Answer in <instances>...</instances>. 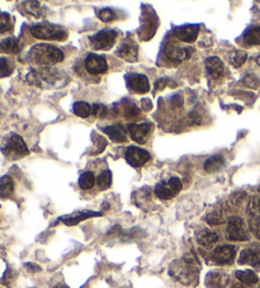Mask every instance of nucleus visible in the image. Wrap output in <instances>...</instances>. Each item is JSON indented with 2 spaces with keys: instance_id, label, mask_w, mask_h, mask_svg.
Segmentation results:
<instances>
[{
  "instance_id": "c85d7f7f",
  "label": "nucleus",
  "mask_w": 260,
  "mask_h": 288,
  "mask_svg": "<svg viewBox=\"0 0 260 288\" xmlns=\"http://www.w3.org/2000/svg\"><path fill=\"white\" fill-rule=\"evenodd\" d=\"M94 183H96V178H94V174L90 172H85L80 176L79 178V186L82 190H88L90 188H93Z\"/></svg>"
},
{
  "instance_id": "9d476101",
  "label": "nucleus",
  "mask_w": 260,
  "mask_h": 288,
  "mask_svg": "<svg viewBox=\"0 0 260 288\" xmlns=\"http://www.w3.org/2000/svg\"><path fill=\"white\" fill-rule=\"evenodd\" d=\"M236 248L234 245H221L212 252V260L217 264H231L235 259Z\"/></svg>"
},
{
  "instance_id": "f704fd0d",
  "label": "nucleus",
  "mask_w": 260,
  "mask_h": 288,
  "mask_svg": "<svg viewBox=\"0 0 260 288\" xmlns=\"http://www.w3.org/2000/svg\"><path fill=\"white\" fill-rule=\"evenodd\" d=\"M246 58L248 54L245 52V51H236V52L234 54L232 58H231V64H232L235 68H240V66L246 61Z\"/></svg>"
},
{
  "instance_id": "f03ea898",
  "label": "nucleus",
  "mask_w": 260,
  "mask_h": 288,
  "mask_svg": "<svg viewBox=\"0 0 260 288\" xmlns=\"http://www.w3.org/2000/svg\"><path fill=\"white\" fill-rule=\"evenodd\" d=\"M27 58L30 62L41 66H51L64 60V52L58 47L47 44H40L33 46L28 51Z\"/></svg>"
},
{
  "instance_id": "f257e3e1",
  "label": "nucleus",
  "mask_w": 260,
  "mask_h": 288,
  "mask_svg": "<svg viewBox=\"0 0 260 288\" xmlns=\"http://www.w3.org/2000/svg\"><path fill=\"white\" fill-rule=\"evenodd\" d=\"M198 272L200 263L192 254H186L184 258L176 259L169 266V274L183 284H192L197 280Z\"/></svg>"
},
{
  "instance_id": "2f4dec72",
  "label": "nucleus",
  "mask_w": 260,
  "mask_h": 288,
  "mask_svg": "<svg viewBox=\"0 0 260 288\" xmlns=\"http://www.w3.org/2000/svg\"><path fill=\"white\" fill-rule=\"evenodd\" d=\"M14 68L10 61L6 58H0V78H6L13 72Z\"/></svg>"
},
{
  "instance_id": "79ce46f5",
  "label": "nucleus",
  "mask_w": 260,
  "mask_h": 288,
  "mask_svg": "<svg viewBox=\"0 0 260 288\" xmlns=\"http://www.w3.org/2000/svg\"><path fill=\"white\" fill-rule=\"evenodd\" d=\"M168 82H169V80H168L166 78H162V79L158 80V82H155V88L156 89H164Z\"/></svg>"
},
{
  "instance_id": "6e6552de",
  "label": "nucleus",
  "mask_w": 260,
  "mask_h": 288,
  "mask_svg": "<svg viewBox=\"0 0 260 288\" xmlns=\"http://www.w3.org/2000/svg\"><path fill=\"white\" fill-rule=\"evenodd\" d=\"M117 33L114 30H104L90 37V42L96 50H108L114 44Z\"/></svg>"
},
{
  "instance_id": "f3484780",
  "label": "nucleus",
  "mask_w": 260,
  "mask_h": 288,
  "mask_svg": "<svg viewBox=\"0 0 260 288\" xmlns=\"http://www.w3.org/2000/svg\"><path fill=\"white\" fill-rule=\"evenodd\" d=\"M238 264H246L260 269V252L254 249H244L238 258Z\"/></svg>"
},
{
  "instance_id": "7c9ffc66",
  "label": "nucleus",
  "mask_w": 260,
  "mask_h": 288,
  "mask_svg": "<svg viewBox=\"0 0 260 288\" xmlns=\"http://www.w3.org/2000/svg\"><path fill=\"white\" fill-rule=\"evenodd\" d=\"M96 182H98V186L100 190H108L110 187V184H112V173L110 170H104L98 176Z\"/></svg>"
},
{
  "instance_id": "a211bd4d",
  "label": "nucleus",
  "mask_w": 260,
  "mask_h": 288,
  "mask_svg": "<svg viewBox=\"0 0 260 288\" xmlns=\"http://www.w3.org/2000/svg\"><path fill=\"white\" fill-rule=\"evenodd\" d=\"M228 277L222 272H210L206 277L207 288H224L228 286Z\"/></svg>"
},
{
  "instance_id": "5701e85b",
  "label": "nucleus",
  "mask_w": 260,
  "mask_h": 288,
  "mask_svg": "<svg viewBox=\"0 0 260 288\" xmlns=\"http://www.w3.org/2000/svg\"><path fill=\"white\" fill-rule=\"evenodd\" d=\"M14 192L13 179L8 176H0V198L6 200L9 198Z\"/></svg>"
},
{
  "instance_id": "9b49d317",
  "label": "nucleus",
  "mask_w": 260,
  "mask_h": 288,
  "mask_svg": "<svg viewBox=\"0 0 260 288\" xmlns=\"http://www.w3.org/2000/svg\"><path fill=\"white\" fill-rule=\"evenodd\" d=\"M85 69L92 75H100L107 72L108 64L103 56L90 54L85 58Z\"/></svg>"
},
{
  "instance_id": "c756f323",
  "label": "nucleus",
  "mask_w": 260,
  "mask_h": 288,
  "mask_svg": "<svg viewBox=\"0 0 260 288\" xmlns=\"http://www.w3.org/2000/svg\"><path fill=\"white\" fill-rule=\"evenodd\" d=\"M23 6H24L26 13L33 16L34 18H40V16H41V4L37 3V2H26V3H23Z\"/></svg>"
},
{
  "instance_id": "bb28decb",
  "label": "nucleus",
  "mask_w": 260,
  "mask_h": 288,
  "mask_svg": "<svg viewBox=\"0 0 260 288\" xmlns=\"http://www.w3.org/2000/svg\"><path fill=\"white\" fill-rule=\"evenodd\" d=\"M236 278L246 286L255 284L258 282V276L252 270H238Z\"/></svg>"
},
{
  "instance_id": "09e8293b",
  "label": "nucleus",
  "mask_w": 260,
  "mask_h": 288,
  "mask_svg": "<svg viewBox=\"0 0 260 288\" xmlns=\"http://www.w3.org/2000/svg\"><path fill=\"white\" fill-rule=\"evenodd\" d=\"M259 203H260V200H259Z\"/></svg>"
},
{
  "instance_id": "ea45409f",
  "label": "nucleus",
  "mask_w": 260,
  "mask_h": 288,
  "mask_svg": "<svg viewBox=\"0 0 260 288\" xmlns=\"http://www.w3.org/2000/svg\"><path fill=\"white\" fill-rule=\"evenodd\" d=\"M249 226L252 232L260 240V217H252V218H250Z\"/></svg>"
},
{
  "instance_id": "423d86ee",
  "label": "nucleus",
  "mask_w": 260,
  "mask_h": 288,
  "mask_svg": "<svg viewBox=\"0 0 260 288\" xmlns=\"http://www.w3.org/2000/svg\"><path fill=\"white\" fill-rule=\"evenodd\" d=\"M182 190V182L179 178H169L168 180H162L156 184L155 194L160 200H170V198L176 197Z\"/></svg>"
},
{
  "instance_id": "1a4fd4ad",
  "label": "nucleus",
  "mask_w": 260,
  "mask_h": 288,
  "mask_svg": "<svg viewBox=\"0 0 260 288\" xmlns=\"http://www.w3.org/2000/svg\"><path fill=\"white\" fill-rule=\"evenodd\" d=\"M124 158H126L127 162H128L131 166L140 168L150 160V152L144 150V148H136V146H130L126 150Z\"/></svg>"
},
{
  "instance_id": "aec40b11",
  "label": "nucleus",
  "mask_w": 260,
  "mask_h": 288,
  "mask_svg": "<svg viewBox=\"0 0 260 288\" xmlns=\"http://www.w3.org/2000/svg\"><path fill=\"white\" fill-rule=\"evenodd\" d=\"M168 58H170L174 62H180V61L186 60L190 55V50L183 48L180 46H170L165 50Z\"/></svg>"
},
{
  "instance_id": "8fccbe9b",
  "label": "nucleus",
  "mask_w": 260,
  "mask_h": 288,
  "mask_svg": "<svg viewBox=\"0 0 260 288\" xmlns=\"http://www.w3.org/2000/svg\"><path fill=\"white\" fill-rule=\"evenodd\" d=\"M259 288H260V287H259Z\"/></svg>"
},
{
  "instance_id": "a878e982",
  "label": "nucleus",
  "mask_w": 260,
  "mask_h": 288,
  "mask_svg": "<svg viewBox=\"0 0 260 288\" xmlns=\"http://www.w3.org/2000/svg\"><path fill=\"white\" fill-rule=\"evenodd\" d=\"M244 42L250 46L260 44V27H250L244 33Z\"/></svg>"
},
{
  "instance_id": "cd10ccee",
  "label": "nucleus",
  "mask_w": 260,
  "mask_h": 288,
  "mask_svg": "<svg viewBox=\"0 0 260 288\" xmlns=\"http://www.w3.org/2000/svg\"><path fill=\"white\" fill-rule=\"evenodd\" d=\"M72 110H74V113L78 117L82 118H86L92 114V107L88 103H85V102H76V103H74Z\"/></svg>"
},
{
  "instance_id": "412c9836",
  "label": "nucleus",
  "mask_w": 260,
  "mask_h": 288,
  "mask_svg": "<svg viewBox=\"0 0 260 288\" xmlns=\"http://www.w3.org/2000/svg\"><path fill=\"white\" fill-rule=\"evenodd\" d=\"M103 131L104 134H107L110 138V140L114 141V142H124V141L127 140L126 131H124V127L120 126V124L104 127Z\"/></svg>"
},
{
  "instance_id": "dca6fc26",
  "label": "nucleus",
  "mask_w": 260,
  "mask_h": 288,
  "mask_svg": "<svg viewBox=\"0 0 260 288\" xmlns=\"http://www.w3.org/2000/svg\"><path fill=\"white\" fill-rule=\"evenodd\" d=\"M206 70H207L208 75L212 78V79H220V78L224 75V64L216 56H211V58H207L204 62Z\"/></svg>"
},
{
  "instance_id": "49530a36",
  "label": "nucleus",
  "mask_w": 260,
  "mask_h": 288,
  "mask_svg": "<svg viewBox=\"0 0 260 288\" xmlns=\"http://www.w3.org/2000/svg\"><path fill=\"white\" fill-rule=\"evenodd\" d=\"M256 62H258V65L260 66V56H258V58H256Z\"/></svg>"
},
{
  "instance_id": "39448f33",
  "label": "nucleus",
  "mask_w": 260,
  "mask_h": 288,
  "mask_svg": "<svg viewBox=\"0 0 260 288\" xmlns=\"http://www.w3.org/2000/svg\"><path fill=\"white\" fill-rule=\"evenodd\" d=\"M27 80L32 86H51L60 82V74H58V72L50 69V68L41 70H33L27 75Z\"/></svg>"
},
{
  "instance_id": "ddd939ff",
  "label": "nucleus",
  "mask_w": 260,
  "mask_h": 288,
  "mask_svg": "<svg viewBox=\"0 0 260 288\" xmlns=\"http://www.w3.org/2000/svg\"><path fill=\"white\" fill-rule=\"evenodd\" d=\"M154 124H128V132L130 136L134 141L138 144H145L146 138L152 131Z\"/></svg>"
},
{
  "instance_id": "4be33fe9",
  "label": "nucleus",
  "mask_w": 260,
  "mask_h": 288,
  "mask_svg": "<svg viewBox=\"0 0 260 288\" xmlns=\"http://www.w3.org/2000/svg\"><path fill=\"white\" fill-rule=\"evenodd\" d=\"M198 244L204 248H212L217 242H218V235L214 231L202 230L197 236Z\"/></svg>"
},
{
  "instance_id": "393cba45",
  "label": "nucleus",
  "mask_w": 260,
  "mask_h": 288,
  "mask_svg": "<svg viewBox=\"0 0 260 288\" xmlns=\"http://www.w3.org/2000/svg\"><path fill=\"white\" fill-rule=\"evenodd\" d=\"M20 51V44L14 37L0 41V54H16Z\"/></svg>"
},
{
  "instance_id": "e433bc0d",
  "label": "nucleus",
  "mask_w": 260,
  "mask_h": 288,
  "mask_svg": "<svg viewBox=\"0 0 260 288\" xmlns=\"http://www.w3.org/2000/svg\"><path fill=\"white\" fill-rule=\"evenodd\" d=\"M242 84H244L246 88H252V89H256L258 86H260V82H259V79H258L255 75H252V74H249V75H246V76L242 79Z\"/></svg>"
},
{
  "instance_id": "37998d69",
  "label": "nucleus",
  "mask_w": 260,
  "mask_h": 288,
  "mask_svg": "<svg viewBox=\"0 0 260 288\" xmlns=\"http://www.w3.org/2000/svg\"><path fill=\"white\" fill-rule=\"evenodd\" d=\"M24 266L30 270V272H40V270H41V266H38L37 264L33 263H26Z\"/></svg>"
},
{
  "instance_id": "c9c22d12",
  "label": "nucleus",
  "mask_w": 260,
  "mask_h": 288,
  "mask_svg": "<svg viewBox=\"0 0 260 288\" xmlns=\"http://www.w3.org/2000/svg\"><path fill=\"white\" fill-rule=\"evenodd\" d=\"M124 113L127 118H136L140 116V110L134 103H128V104L124 106Z\"/></svg>"
},
{
  "instance_id": "4c0bfd02",
  "label": "nucleus",
  "mask_w": 260,
  "mask_h": 288,
  "mask_svg": "<svg viewBox=\"0 0 260 288\" xmlns=\"http://www.w3.org/2000/svg\"><path fill=\"white\" fill-rule=\"evenodd\" d=\"M99 20H103V22H106V23L112 22V20H116V14H114V12L110 10V8L102 9L100 13H99Z\"/></svg>"
},
{
  "instance_id": "7ed1b4c3",
  "label": "nucleus",
  "mask_w": 260,
  "mask_h": 288,
  "mask_svg": "<svg viewBox=\"0 0 260 288\" xmlns=\"http://www.w3.org/2000/svg\"><path fill=\"white\" fill-rule=\"evenodd\" d=\"M2 152L9 160H18L30 154V150L20 134H10L2 142Z\"/></svg>"
},
{
  "instance_id": "6ab92c4d",
  "label": "nucleus",
  "mask_w": 260,
  "mask_h": 288,
  "mask_svg": "<svg viewBox=\"0 0 260 288\" xmlns=\"http://www.w3.org/2000/svg\"><path fill=\"white\" fill-rule=\"evenodd\" d=\"M99 212H92V211H82V212H75L72 214H68V216L61 217V221L64 224H66L68 226H74L76 224L82 222L84 220L89 218V217H96L99 216Z\"/></svg>"
},
{
  "instance_id": "a19ab883",
  "label": "nucleus",
  "mask_w": 260,
  "mask_h": 288,
  "mask_svg": "<svg viewBox=\"0 0 260 288\" xmlns=\"http://www.w3.org/2000/svg\"><path fill=\"white\" fill-rule=\"evenodd\" d=\"M189 121L192 124H200L202 120H200V116L197 112H192L189 114Z\"/></svg>"
},
{
  "instance_id": "c03bdc74",
  "label": "nucleus",
  "mask_w": 260,
  "mask_h": 288,
  "mask_svg": "<svg viewBox=\"0 0 260 288\" xmlns=\"http://www.w3.org/2000/svg\"><path fill=\"white\" fill-rule=\"evenodd\" d=\"M142 108H144V110H150L151 108H152V103H151V100L150 99H144L142 100Z\"/></svg>"
},
{
  "instance_id": "4468645a",
  "label": "nucleus",
  "mask_w": 260,
  "mask_h": 288,
  "mask_svg": "<svg viewBox=\"0 0 260 288\" xmlns=\"http://www.w3.org/2000/svg\"><path fill=\"white\" fill-rule=\"evenodd\" d=\"M198 33H200V27L198 26H183V27H178L174 30V34L178 37L180 41L186 42V44H192L197 40Z\"/></svg>"
},
{
  "instance_id": "473e14b6",
  "label": "nucleus",
  "mask_w": 260,
  "mask_h": 288,
  "mask_svg": "<svg viewBox=\"0 0 260 288\" xmlns=\"http://www.w3.org/2000/svg\"><path fill=\"white\" fill-rule=\"evenodd\" d=\"M206 221H207L208 225L217 226V225H221L224 218H222V214L218 211V210H214V211L210 212V214H207Z\"/></svg>"
},
{
  "instance_id": "f8f14e48",
  "label": "nucleus",
  "mask_w": 260,
  "mask_h": 288,
  "mask_svg": "<svg viewBox=\"0 0 260 288\" xmlns=\"http://www.w3.org/2000/svg\"><path fill=\"white\" fill-rule=\"evenodd\" d=\"M127 86L137 94H145L150 90V82L146 75L130 74L126 76Z\"/></svg>"
},
{
  "instance_id": "de8ad7c7",
  "label": "nucleus",
  "mask_w": 260,
  "mask_h": 288,
  "mask_svg": "<svg viewBox=\"0 0 260 288\" xmlns=\"http://www.w3.org/2000/svg\"><path fill=\"white\" fill-rule=\"evenodd\" d=\"M240 288H248V287H240Z\"/></svg>"
},
{
  "instance_id": "58836bf2",
  "label": "nucleus",
  "mask_w": 260,
  "mask_h": 288,
  "mask_svg": "<svg viewBox=\"0 0 260 288\" xmlns=\"http://www.w3.org/2000/svg\"><path fill=\"white\" fill-rule=\"evenodd\" d=\"M107 107L103 104H94L92 106V114L96 116V118H104L107 116Z\"/></svg>"
},
{
  "instance_id": "b1692460",
  "label": "nucleus",
  "mask_w": 260,
  "mask_h": 288,
  "mask_svg": "<svg viewBox=\"0 0 260 288\" xmlns=\"http://www.w3.org/2000/svg\"><path fill=\"white\" fill-rule=\"evenodd\" d=\"M224 156H220V155H216V156H212L210 159L206 160L204 162V170L207 173H216L224 166Z\"/></svg>"
},
{
  "instance_id": "2eb2a0df",
  "label": "nucleus",
  "mask_w": 260,
  "mask_h": 288,
  "mask_svg": "<svg viewBox=\"0 0 260 288\" xmlns=\"http://www.w3.org/2000/svg\"><path fill=\"white\" fill-rule=\"evenodd\" d=\"M117 54L120 58L124 60L130 61V62H134L137 60V44L131 40H127L124 44H120V48L117 50Z\"/></svg>"
},
{
  "instance_id": "20e7f679",
  "label": "nucleus",
  "mask_w": 260,
  "mask_h": 288,
  "mask_svg": "<svg viewBox=\"0 0 260 288\" xmlns=\"http://www.w3.org/2000/svg\"><path fill=\"white\" fill-rule=\"evenodd\" d=\"M30 34L38 40H48V41H64L68 37V32L58 26L41 23L30 27Z\"/></svg>"
},
{
  "instance_id": "72a5a7b5",
  "label": "nucleus",
  "mask_w": 260,
  "mask_h": 288,
  "mask_svg": "<svg viewBox=\"0 0 260 288\" xmlns=\"http://www.w3.org/2000/svg\"><path fill=\"white\" fill-rule=\"evenodd\" d=\"M12 18L8 13H0V33L8 32L12 30Z\"/></svg>"
},
{
  "instance_id": "0eeeda50",
  "label": "nucleus",
  "mask_w": 260,
  "mask_h": 288,
  "mask_svg": "<svg viewBox=\"0 0 260 288\" xmlns=\"http://www.w3.org/2000/svg\"><path fill=\"white\" fill-rule=\"evenodd\" d=\"M226 235L231 242H246V240H249V232L245 228L244 221L238 216H234L228 220Z\"/></svg>"
},
{
  "instance_id": "a18cd8bd",
  "label": "nucleus",
  "mask_w": 260,
  "mask_h": 288,
  "mask_svg": "<svg viewBox=\"0 0 260 288\" xmlns=\"http://www.w3.org/2000/svg\"><path fill=\"white\" fill-rule=\"evenodd\" d=\"M55 288H70V287H68L66 284H58V286H55Z\"/></svg>"
}]
</instances>
